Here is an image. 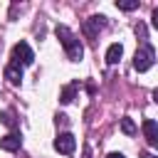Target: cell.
Returning <instances> with one entry per match:
<instances>
[{
    "label": "cell",
    "instance_id": "cell-3",
    "mask_svg": "<svg viewBox=\"0 0 158 158\" xmlns=\"http://www.w3.org/2000/svg\"><path fill=\"white\" fill-rule=\"evenodd\" d=\"M35 62V52L30 49L27 42H17L12 47V64H20V67H27Z\"/></svg>",
    "mask_w": 158,
    "mask_h": 158
},
{
    "label": "cell",
    "instance_id": "cell-17",
    "mask_svg": "<svg viewBox=\"0 0 158 158\" xmlns=\"http://www.w3.org/2000/svg\"><path fill=\"white\" fill-rule=\"evenodd\" d=\"M153 99H156V104H158V89H156V91H153Z\"/></svg>",
    "mask_w": 158,
    "mask_h": 158
},
{
    "label": "cell",
    "instance_id": "cell-9",
    "mask_svg": "<svg viewBox=\"0 0 158 158\" xmlns=\"http://www.w3.org/2000/svg\"><path fill=\"white\" fill-rule=\"evenodd\" d=\"M121 54H123V47H121V44H111V47L106 49V62H109V64H116V62L121 59Z\"/></svg>",
    "mask_w": 158,
    "mask_h": 158
},
{
    "label": "cell",
    "instance_id": "cell-14",
    "mask_svg": "<svg viewBox=\"0 0 158 158\" xmlns=\"http://www.w3.org/2000/svg\"><path fill=\"white\" fill-rule=\"evenodd\" d=\"M151 25L158 30V7H156V10H153V15H151Z\"/></svg>",
    "mask_w": 158,
    "mask_h": 158
},
{
    "label": "cell",
    "instance_id": "cell-8",
    "mask_svg": "<svg viewBox=\"0 0 158 158\" xmlns=\"http://www.w3.org/2000/svg\"><path fill=\"white\" fill-rule=\"evenodd\" d=\"M5 79H7L10 84H20V81H22V67L10 62V64L5 67Z\"/></svg>",
    "mask_w": 158,
    "mask_h": 158
},
{
    "label": "cell",
    "instance_id": "cell-7",
    "mask_svg": "<svg viewBox=\"0 0 158 158\" xmlns=\"http://www.w3.org/2000/svg\"><path fill=\"white\" fill-rule=\"evenodd\" d=\"M104 20H106V17H101V15L89 17V20L84 22V32H86V37H96V30L104 27Z\"/></svg>",
    "mask_w": 158,
    "mask_h": 158
},
{
    "label": "cell",
    "instance_id": "cell-11",
    "mask_svg": "<svg viewBox=\"0 0 158 158\" xmlns=\"http://www.w3.org/2000/svg\"><path fill=\"white\" fill-rule=\"evenodd\" d=\"M121 131H123L126 136H133V133H136V123H133L131 118H121Z\"/></svg>",
    "mask_w": 158,
    "mask_h": 158
},
{
    "label": "cell",
    "instance_id": "cell-5",
    "mask_svg": "<svg viewBox=\"0 0 158 158\" xmlns=\"http://www.w3.org/2000/svg\"><path fill=\"white\" fill-rule=\"evenodd\" d=\"M143 136H146L148 146L158 148V123H156L153 118H146V121H143Z\"/></svg>",
    "mask_w": 158,
    "mask_h": 158
},
{
    "label": "cell",
    "instance_id": "cell-12",
    "mask_svg": "<svg viewBox=\"0 0 158 158\" xmlns=\"http://www.w3.org/2000/svg\"><path fill=\"white\" fill-rule=\"evenodd\" d=\"M116 7L128 12V10H136V7H138V2H136V0H118V2H116Z\"/></svg>",
    "mask_w": 158,
    "mask_h": 158
},
{
    "label": "cell",
    "instance_id": "cell-15",
    "mask_svg": "<svg viewBox=\"0 0 158 158\" xmlns=\"http://www.w3.org/2000/svg\"><path fill=\"white\" fill-rule=\"evenodd\" d=\"M106 158H123V153H116V151H114V153H109Z\"/></svg>",
    "mask_w": 158,
    "mask_h": 158
},
{
    "label": "cell",
    "instance_id": "cell-16",
    "mask_svg": "<svg viewBox=\"0 0 158 158\" xmlns=\"http://www.w3.org/2000/svg\"><path fill=\"white\" fill-rule=\"evenodd\" d=\"M141 158H156L153 153H141Z\"/></svg>",
    "mask_w": 158,
    "mask_h": 158
},
{
    "label": "cell",
    "instance_id": "cell-10",
    "mask_svg": "<svg viewBox=\"0 0 158 158\" xmlns=\"http://www.w3.org/2000/svg\"><path fill=\"white\" fill-rule=\"evenodd\" d=\"M74 91H77V84H69V86H64V91H62L59 101H62V104H69V101L74 99Z\"/></svg>",
    "mask_w": 158,
    "mask_h": 158
},
{
    "label": "cell",
    "instance_id": "cell-4",
    "mask_svg": "<svg viewBox=\"0 0 158 158\" xmlns=\"http://www.w3.org/2000/svg\"><path fill=\"white\" fill-rule=\"evenodd\" d=\"M74 148H77V138L72 136V133H59L57 138H54V151H59V153H74Z\"/></svg>",
    "mask_w": 158,
    "mask_h": 158
},
{
    "label": "cell",
    "instance_id": "cell-2",
    "mask_svg": "<svg viewBox=\"0 0 158 158\" xmlns=\"http://www.w3.org/2000/svg\"><path fill=\"white\" fill-rule=\"evenodd\" d=\"M153 59H156V52L151 44H141L133 54V69L136 72H148L153 67Z\"/></svg>",
    "mask_w": 158,
    "mask_h": 158
},
{
    "label": "cell",
    "instance_id": "cell-13",
    "mask_svg": "<svg viewBox=\"0 0 158 158\" xmlns=\"http://www.w3.org/2000/svg\"><path fill=\"white\" fill-rule=\"evenodd\" d=\"M0 118H2V123H5V126H10V128H15V126H17V121H15L12 111H2V116H0Z\"/></svg>",
    "mask_w": 158,
    "mask_h": 158
},
{
    "label": "cell",
    "instance_id": "cell-1",
    "mask_svg": "<svg viewBox=\"0 0 158 158\" xmlns=\"http://www.w3.org/2000/svg\"><path fill=\"white\" fill-rule=\"evenodd\" d=\"M57 37H59V42H62V47L67 49V57L72 59V62H79L81 57H84V47H81V42H79V37L67 27V25H57Z\"/></svg>",
    "mask_w": 158,
    "mask_h": 158
},
{
    "label": "cell",
    "instance_id": "cell-6",
    "mask_svg": "<svg viewBox=\"0 0 158 158\" xmlns=\"http://www.w3.org/2000/svg\"><path fill=\"white\" fill-rule=\"evenodd\" d=\"M20 146H22V136H20L17 131H12V133H7V136L0 138V148H2V151H10V153H12V151H17Z\"/></svg>",
    "mask_w": 158,
    "mask_h": 158
}]
</instances>
